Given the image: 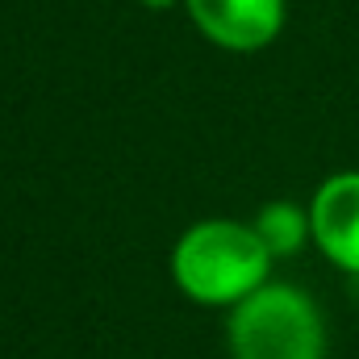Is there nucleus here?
Returning <instances> with one entry per match:
<instances>
[{
  "mask_svg": "<svg viewBox=\"0 0 359 359\" xmlns=\"http://www.w3.org/2000/svg\"><path fill=\"white\" fill-rule=\"evenodd\" d=\"M271 251L251 222L201 217L172 247V284L201 309H234L271 280Z\"/></svg>",
  "mask_w": 359,
  "mask_h": 359,
  "instance_id": "f257e3e1",
  "label": "nucleus"
},
{
  "mask_svg": "<svg viewBox=\"0 0 359 359\" xmlns=\"http://www.w3.org/2000/svg\"><path fill=\"white\" fill-rule=\"evenodd\" d=\"M230 359H326L322 305L288 280H268L226 313Z\"/></svg>",
  "mask_w": 359,
  "mask_h": 359,
  "instance_id": "f03ea898",
  "label": "nucleus"
},
{
  "mask_svg": "<svg viewBox=\"0 0 359 359\" xmlns=\"http://www.w3.org/2000/svg\"><path fill=\"white\" fill-rule=\"evenodd\" d=\"M184 13L217 50L255 55L284 34L288 0H184Z\"/></svg>",
  "mask_w": 359,
  "mask_h": 359,
  "instance_id": "7ed1b4c3",
  "label": "nucleus"
},
{
  "mask_svg": "<svg viewBox=\"0 0 359 359\" xmlns=\"http://www.w3.org/2000/svg\"><path fill=\"white\" fill-rule=\"evenodd\" d=\"M313 247L330 268L359 276V168L326 176L309 196Z\"/></svg>",
  "mask_w": 359,
  "mask_h": 359,
  "instance_id": "20e7f679",
  "label": "nucleus"
},
{
  "mask_svg": "<svg viewBox=\"0 0 359 359\" xmlns=\"http://www.w3.org/2000/svg\"><path fill=\"white\" fill-rule=\"evenodd\" d=\"M251 226L271 251V259H292L297 251H305V243H313L309 205H297V201H268Z\"/></svg>",
  "mask_w": 359,
  "mask_h": 359,
  "instance_id": "39448f33",
  "label": "nucleus"
},
{
  "mask_svg": "<svg viewBox=\"0 0 359 359\" xmlns=\"http://www.w3.org/2000/svg\"><path fill=\"white\" fill-rule=\"evenodd\" d=\"M138 4H147V8H155V13H163V8H176L184 0H138Z\"/></svg>",
  "mask_w": 359,
  "mask_h": 359,
  "instance_id": "423d86ee",
  "label": "nucleus"
}]
</instances>
